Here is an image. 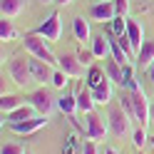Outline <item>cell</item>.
<instances>
[{
	"instance_id": "obj_1",
	"label": "cell",
	"mask_w": 154,
	"mask_h": 154,
	"mask_svg": "<svg viewBox=\"0 0 154 154\" xmlns=\"http://www.w3.org/2000/svg\"><path fill=\"white\" fill-rule=\"evenodd\" d=\"M23 42H25V50L30 52L32 57H37V60H45L47 65H55V62H57L55 52L50 50V45H47V40H45L42 35H37V32H27Z\"/></svg>"
},
{
	"instance_id": "obj_2",
	"label": "cell",
	"mask_w": 154,
	"mask_h": 154,
	"mask_svg": "<svg viewBox=\"0 0 154 154\" xmlns=\"http://www.w3.org/2000/svg\"><path fill=\"white\" fill-rule=\"evenodd\" d=\"M8 72H10V80L17 87H25V85L35 82L32 72H30V57H25V55H13L10 65H8Z\"/></svg>"
},
{
	"instance_id": "obj_3",
	"label": "cell",
	"mask_w": 154,
	"mask_h": 154,
	"mask_svg": "<svg viewBox=\"0 0 154 154\" xmlns=\"http://www.w3.org/2000/svg\"><path fill=\"white\" fill-rule=\"evenodd\" d=\"M132 102H134V114H137V122H139V127L147 129V124H149V114H152V102L149 97L144 94V90L139 87H132Z\"/></svg>"
},
{
	"instance_id": "obj_4",
	"label": "cell",
	"mask_w": 154,
	"mask_h": 154,
	"mask_svg": "<svg viewBox=\"0 0 154 154\" xmlns=\"http://www.w3.org/2000/svg\"><path fill=\"white\" fill-rule=\"evenodd\" d=\"M109 132L114 134V137H127V134L132 132V119L127 117V112L122 109V104H117V107H109Z\"/></svg>"
},
{
	"instance_id": "obj_5",
	"label": "cell",
	"mask_w": 154,
	"mask_h": 154,
	"mask_svg": "<svg viewBox=\"0 0 154 154\" xmlns=\"http://www.w3.org/2000/svg\"><path fill=\"white\" fill-rule=\"evenodd\" d=\"M85 117H87V129H85V137L87 139L102 142L109 134V119H104L97 112H90V114H85Z\"/></svg>"
},
{
	"instance_id": "obj_6",
	"label": "cell",
	"mask_w": 154,
	"mask_h": 154,
	"mask_svg": "<svg viewBox=\"0 0 154 154\" xmlns=\"http://www.w3.org/2000/svg\"><path fill=\"white\" fill-rule=\"evenodd\" d=\"M30 104L37 109V114H42V117H50V114L55 112V107H57V100L50 94V90H35L32 94H30Z\"/></svg>"
},
{
	"instance_id": "obj_7",
	"label": "cell",
	"mask_w": 154,
	"mask_h": 154,
	"mask_svg": "<svg viewBox=\"0 0 154 154\" xmlns=\"http://www.w3.org/2000/svg\"><path fill=\"white\" fill-rule=\"evenodd\" d=\"M32 32L42 35L47 42H57V40H60V35H62V17H60V13H52L42 25H37Z\"/></svg>"
},
{
	"instance_id": "obj_8",
	"label": "cell",
	"mask_w": 154,
	"mask_h": 154,
	"mask_svg": "<svg viewBox=\"0 0 154 154\" xmlns=\"http://www.w3.org/2000/svg\"><path fill=\"white\" fill-rule=\"evenodd\" d=\"M57 67H60L67 77H82L85 75V65L80 62L77 55H60L57 57Z\"/></svg>"
},
{
	"instance_id": "obj_9",
	"label": "cell",
	"mask_w": 154,
	"mask_h": 154,
	"mask_svg": "<svg viewBox=\"0 0 154 154\" xmlns=\"http://www.w3.org/2000/svg\"><path fill=\"white\" fill-rule=\"evenodd\" d=\"M90 17L97 23H112L114 17H117V13H114V3L112 0H102V3H94L90 8Z\"/></svg>"
},
{
	"instance_id": "obj_10",
	"label": "cell",
	"mask_w": 154,
	"mask_h": 154,
	"mask_svg": "<svg viewBox=\"0 0 154 154\" xmlns=\"http://www.w3.org/2000/svg\"><path fill=\"white\" fill-rule=\"evenodd\" d=\"M35 117H37V109L32 107L30 102H25L23 107H17L15 112L5 114V117H3V124H8V127H10V124H17V122H27V119H35Z\"/></svg>"
},
{
	"instance_id": "obj_11",
	"label": "cell",
	"mask_w": 154,
	"mask_h": 154,
	"mask_svg": "<svg viewBox=\"0 0 154 154\" xmlns=\"http://www.w3.org/2000/svg\"><path fill=\"white\" fill-rule=\"evenodd\" d=\"M30 72H32V80L35 82H47L52 80V65H47L45 60H37V57L30 55Z\"/></svg>"
},
{
	"instance_id": "obj_12",
	"label": "cell",
	"mask_w": 154,
	"mask_h": 154,
	"mask_svg": "<svg viewBox=\"0 0 154 154\" xmlns=\"http://www.w3.org/2000/svg\"><path fill=\"white\" fill-rule=\"evenodd\" d=\"M47 119H50V117H42V114H37L35 119H27V122L10 124V129H13L15 134H35L37 129H42L45 124H47Z\"/></svg>"
},
{
	"instance_id": "obj_13",
	"label": "cell",
	"mask_w": 154,
	"mask_h": 154,
	"mask_svg": "<svg viewBox=\"0 0 154 154\" xmlns=\"http://www.w3.org/2000/svg\"><path fill=\"white\" fill-rule=\"evenodd\" d=\"M127 37L132 42V50H134V60H137V52L139 47L144 45V32H142V25L137 20H127Z\"/></svg>"
},
{
	"instance_id": "obj_14",
	"label": "cell",
	"mask_w": 154,
	"mask_h": 154,
	"mask_svg": "<svg viewBox=\"0 0 154 154\" xmlns=\"http://www.w3.org/2000/svg\"><path fill=\"white\" fill-rule=\"evenodd\" d=\"M104 72H107V77L114 82V85H124V65H119L114 57H104Z\"/></svg>"
},
{
	"instance_id": "obj_15",
	"label": "cell",
	"mask_w": 154,
	"mask_h": 154,
	"mask_svg": "<svg viewBox=\"0 0 154 154\" xmlns=\"http://www.w3.org/2000/svg\"><path fill=\"white\" fill-rule=\"evenodd\" d=\"M25 0H0V13H3V17H17L25 13Z\"/></svg>"
},
{
	"instance_id": "obj_16",
	"label": "cell",
	"mask_w": 154,
	"mask_h": 154,
	"mask_svg": "<svg viewBox=\"0 0 154 154\" xmlns=\"http://www.w3.org/2000/svg\"><path fill=\"white\" fill-rule=\"evenodd\" d=\"M112 85H114V82L107 77L102 85H97V87L92 90V97H94L97 104H109V102H112Z\"/></svg>"
},
{
	"instance_id": "obj_17",
	"label": "cell",
	"mask_w": 154,
	"mask_h": 154,
	"mask_svg": "<svg viewBox=\"0 0 154 154\" xmlns=\"http://www.w3.org/2000/svg\"><path fill=\"white\" fill-rule=\"evenodd\" d=\"M94 97H92V90L87 87H80V92H77V107H80V112L82 114H90V112H94Z\"/></svg>"
},
{
	"instance_id": "obj_18",
	"label": "cell",
	"mask_w": 154,
	"mask_h": 154,
	"mask_svg": "<svg viewBox=\"0 0 154 154\" xmlns=\"http://www.w3.org/2000/svg\"><path fill=\"white\" fill-rule=\"evenodd\" d=\"M72 32H75V37H77L80 42H87V40H92L90 23L85 20V17H75V20H72Z\"/></svg>"
},
{
	"instance_id": "obj_19",
	"label": "cell",
	"mask_w": 154,
	"mask_h": 154,
	"mask_svg": "<svg viewBox=\"0 0 154 154\" xmlns=\"http://www.w3.org/2000/svg\"><path fill=\"white\" fill-rule=\"evenodd\" d=\"M57 109L70 114V117L75 119V114L80 112V107H77V94H65V97H60L57 100Z\"/></svg>"
},
{
	"instance_id": "obj_20",
	"label": "cell",
	"mask_w": 154,
	"mask_h": 154,
	"mask_svg": "<svg viewBox=\"0 0 154 154\" xmlns=\"http://www.w3.org/2000/svg\"><path fill=\"white\" fill-rule=\"evenodd\" d=\"M92 52H94V57H107V55L112 52L109 37H104V35H94V37H92Z\"/></svg>"
},
{
	"instance_id": "obj_21",
	"label": "cell",
	"mask_w": 154,
	"mask_h": 154,
	"mask_svg": "<svg viewBox=\"0 0 154 154\" xmlns=\"http://www.w3.org/2000/svg\"><path fill=\"white\" fill-rule=\"evenodd\" d=\"M137 62L142 67H149L154 62V40H144V45L139 47V52H137Z\"/></svg>"
},
{
	"instance_id": "obj_22",
	"label": "cell",
	"mask_w": 154,
	"mask_h": 154,
	"mask_svg": "<svg viewBox=\"0 0 154 154\" xmlns=\"http://www.w3.org/2000/svg\"><path fill=\"white\" fill-rule=\"evenodd\" d=\"M23 100L17 97V94H3V97H0V109H3V117L5 114H10V112H15L17 107H23Z\"/></svg>"
},
{
	"instance_id": "obj_23",
	"label": "cell",
	"mask_w": 154,
	"mask_h": 154,
	"mask_svg": "<svg viewBox=\"0 0 154 154\" xmlns=\"http://www.w3.org/2000/svg\"><path fill=\"white\" fill-rule=\"evenodd\" d=\"M104 80H107V72H104L102 67H94V65H90V72H87V77H85L87 87H90V90H94V87H97V85H102Z\"/></svg>"
},
{
	"instance_id": "obj_24",
	"label": "cell",
	"mask_w": 154,
	"mask_h": 154,
	"mask_svg": "<svg viewBox=\"0 0 154 154\" xmlns=\"http://www.w3.org/2000/svg\"><path fill=\"white\" fill-rule=\"evenodd\" d=\"M17 35H20V32H17V27L13 25V20H10V17H3V20H0V40L10 42V40H15Z\"/></svg>"
},
{
	"instance_id": "obj_25",
	"label": "cell",
	"mask_w": 154,
	"mask_h": 154,
	"mask_svg": "<svg viewBox=\"0 0 154 154\" xmlns=\"http://www.w3.org/2000/svg\"><path fill=\"white\" fill-rule=\"evenodd\" d=\"M119 104H122V109L127 112V117H129L132 122H137V114H134V102H132V92H122Z\"/></svg>"
},
{
	"instance_id": "obj_26",
	"label": "cell",
	"mask_w": 154,
	"mask_h": 154,
	"mask_svg": "<svg viewBox=\"0 0 154 154\" xmlns=\"http://www.w3.org/2000/svg\"><path fill=\"white\" fill-rule=\"evenodd\" d=\"M109 32L112 37H119V35H127V17H114V20L109 23Z\"/></svg>"
},
{
	"instance_id": "obj_27",
	"label": "cell",
	"mask_w": 154,
	"mask_h": 154,
	"mask_svg": "<svg viewBox=\"0 0 154 154\" xmlns=\"http://www.w3.org/2000/svg\"><path fill=\"white\" fill-rule=\"evenodd\" d=\"M132 142H134V147H137V149H144V144L149 142L147 129H144V127H137V129H134V134H132Z\"/></svg>"
},
{
	"instance_id": "obj_28",
	"label": "cell",
	"mask_w": 154,
	"mask_h": 154,
	"mask_svg": "<svg viewBox=\"0 0 154 154\" xmlns=\"http://www.w3.org/2000/svg\"><path fill=\"white\" fill-rule=\"evenodd\" d=\"M0 154H25V147H23V144H17V142H5Z\"/></svg>"
},
{
	"instance_id": "obj_29",
	"label": "cell",
	"mask_w": 154,
	"mask_h": 154,
	"mask_svg": "<svg viewBox=\"0 0 154 154\" xmlns=\"http://www.w3.org/2000/svg\"><path fill=\"white\" fill-rule=\"evenodd\" d=\"M50 82H52V87L62 90L65 85H67V75H65L62 70H55V72H52V80H50Z\"/></svg>"
},
{
	"instance_id": "obj_30",
	"label": "cell",
	"mask_w": 154,
	"mask_h": 154,
	"mask_svg": "<svg viewBox=\"0 0 154 154\" xmlns=\"http://www.w3.org/2000/svg\"><path fill=\"white\" fill-rule=\"evenodd\" d=\"M114 3V13H117L119 17H127L129 13V0H112Z\"/></svg>"
},
{
	"instance_id": "obj_31",
	"label": "cell",
	"mask_w": 154,
	"mask_h": 154,
	"mask_svg": "<svg viewBox=\"0 0 154 154\" xmlns=\"http://www.w3.org/2000/svg\"><path fill=\"white\" fill-rule=\"evenodd\" d=\"M82 154H100L97 142H94V139H85V144H82Z\"/></svg>"
},
{
	"instance_id": "obj_32",
	"label": "cell",
	"mask_w": 154,
	"mask_h": 154,
	"mask_svg": "<svg viewBox=\"0 0 154 154\" xmlns=\"http://www.w3.org/2000/svg\"><path fill=\"white\" fill-rule=\"evenodd\" d=\"M77 57H80V62H82V65H92V57H94V52H92V50H82Z\"/></svg>"
},
{
	"instance_id": "obj_33",
	"label": "cell",
	"mask_w": 154,
	"mask_h": 154,
	"mask_svg": "<svg viewBox=\"0 0 154 154\" xmlns=\"http://www.w3.org/2000/svg\"><path fill=\"white\" fill-rule=\"evenodd\" d=\"M149 80H152V85H154V62L149 65Z\"/></svg>"
},
{
	"instance_id": "obj_34",
	"label": "cell",
	"mask_w": 154,
	"mask_h": 154,
	"mask_svg": "<svg viewBox=\"0 0 154 154\" xmlns=\"http://www.w3.org/2000/svg\"><path fill=\"white\" fill-rule=\"evenodd\" d=\"M104 154H119V152L114 149V147H107V149H104Z\"/></svg>"
},
{
	"instance_id": "obj_35",
	"label": "cell",
	"mask_w": 154,
	"mask_h": 154,
	"mask_svg": "<svg viewBox=\"0 0 154 154\" xmlns=\"http://www.w3.org/2000/svg\"><path fill=\"white\" fill-rule=\"evenodd\" d=\"M149 124L154 127V104H152V114H149Z\"/></svg>"
},
{
	"instance_id": "obj_36",
	"label": "cell",
	"mask_w": 154,
	"mask_h": 154,
	"mask_svg": "<svg viewBox=\"0 0 154 154\" xmlns=\"http://www.w3.org/2000/svg\"><path fill=\"white\" fill-rule=\"evenodd\" d=\"M55 3H60V5H70L72 0H55Z\"/></svg>"
},
{
	"instance_id": "obj_37",
	"label": "cell",
	"mask_w": 154,
	"mask_h": 154,
	"mask_svg": "<svg viewBox=\"0 0 154 154\" xmlns=\"http://www.w3.org/2000/svg\"><path fill=\"white\" fill-rule=\"evenodd\" d=\"M149 147H152V149H154V137H149Z\"/></svg>"
},
{
	"instance_id": "obj_38",
	"label": "cell",
	"mask_w": 154,
	"mask_h": 154,
	"mask_svg": "<svg viewBox=\"0 0 154 154\" xmlns=\"http://www.w3.org/2000/svg\"><path fill=\"white\" fill-rule=\"evenodd\" d=\"M42 3H50V0H42Z\"/></svg>"
},
{
	"instance_id": "obj_39",
	"label": "cell",
	"mask_w": 154,
	"mask_h": 154,
	"mask_svg": "<svg viewBox=\"0 0 154 154\" xmlns=\"http://www.w3.org/2000/svg\"><path fill=\"white\" fill-rule=\"evenodd\" d=\"M97 3H102V0H97Z\"/></svg>"
},
{
	"instance_id": "obj_40",
	"label": "cell",
	"mask_w": 154,
	"mask_h": 154,
	"mask_svg": "<svg viewBox=\"0 0 154 154\" xmlns=\"http://www.w3.org/2000/svg\"><path fill=\"white\" fill-rule=\"evenodd\" d=\"M152 154H154V149H152Z\"/></svg>"
}]
</instances>
